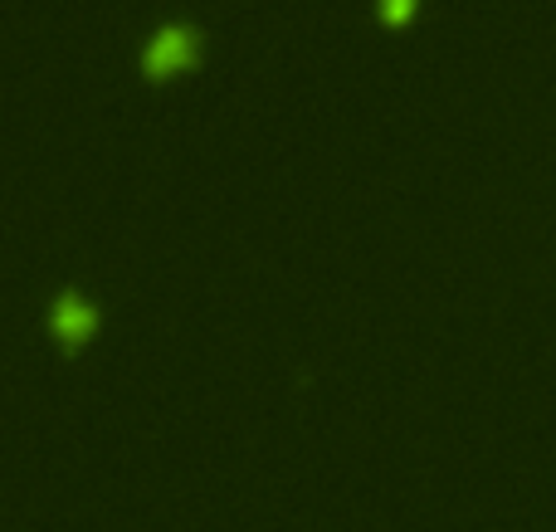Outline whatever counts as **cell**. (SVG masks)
Returning a JSON list of instances; mask_svg holds the SVG:
<instances>
[{"label":"cell","mask_w":556,"mask_h":532,"mask_svg":"<svg viewBox=\"0 0 556 532\" xmlns=\"http://www.w3.org/2000/svg\"><path fill=\"white\" fill-rule=\"evenodd\" d=\"M201 54V35L191 25H162L142 49V74L147 78H176L195 64Z\"/></svg>","instance_id":"cell-1"},{"label":"cell","mask_w":556,"mask_h":532,"mask_svg":"<svg viewBox=\"0 0 556 532\" xmlns=\"http://www.w3.org/2000/svg\"><path fill=\"white\" fill-rule=\"evenodd\" d=\"M93 328H98V308L84 299V293H59L54 299V308H49V332H54L64 347H84L88 338H93Z\"/></svg>","instance_id":"cell-2"},{"label":"cell","mask_w":556,"mask_h":532,"mask_svg":"<svg viewBox=\"0 0 556 532\" xmlns=\"http://www.w3.org/2000/svg\"><path fill=\"white\" fill-rule=\"evenodd\" d=\"M415 0H381V15L391 20V25H401V20H410Z\"/></svg>","instance_id":"cell-3"}]
</instances>
